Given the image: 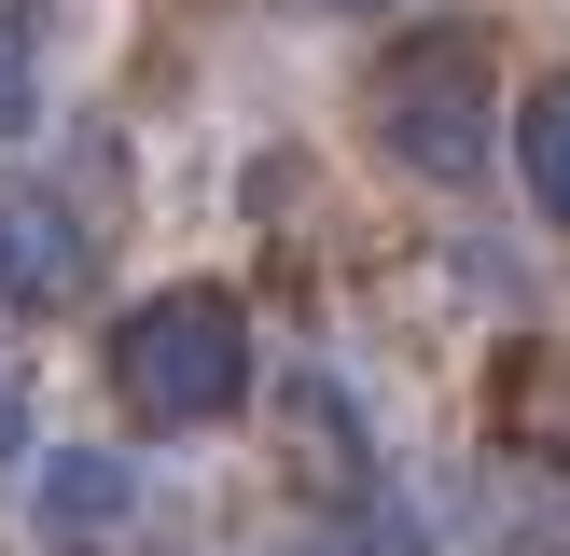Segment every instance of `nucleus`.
Returning <instances> with one entry per match:
<instances>
[{"instance_id":"nucleus-5","label":"nucleus","mask_w":570,"mask_h":556,"mask_svg":"<svg viewBox=\"0 0 570 556\" xmlns=\"http://www.w3.org/2000/svg\"><path fill=\"white\" fill-rule=\"evenodd\" d=\"M515 181H529V209L570 237V83H543V98L515 111Z\"/></svg>"},{"instance_id":"nucleus-8","label":"nucleus","mask_w":570,"mask_h":556,"mask_svg":"<svg viewBox=\"0 0 570 556\" xmlns=\"http://www.w3.org/2000/svg\"><path fill=\"white\" fill-rule=\"evenodd\" d=\"M334 14H390V0H334Z\"/></svg>"},{"instance_id":"nucleus-3","label":"nucleus","mask_w":570,"mask_h":556,"mask_svg":"<svg viewBox=\"0 0 570 556\" xmlns=\"http://www.w3.org/2000/svg\"><path fill=\"white\" fill-rule=\"evenodd\" d=\"M126 515H139V459L126 445H42V543L56 556H98Z\"/></svg>"},{"instance_id":"nucleus-7","label":"nucleus","mask_w":570,"mask_h":556,"mask_svg":"<svg viewBox=\"0 0 570 556\" xmlns=\"http://www.w3.org/2000/svg\"><path fill=\"white\" fill-rule=\"evenodd\" d=\"M14 459H42V445H28V404H14V376H0V473Z\"/></svg>"},{"instance_id":"nucleus-4","label":"nucleus","mask_w":570,"mask_h":556,"mask_svg":"<svg viewBox=\"0 0 570 556\" xmlns=\"http://www.w3.org/2000/svg\"><path fill=\"white\" fill-rule=\"evenodd\" d=\"M83 292V222L56 195H0V306H70Z\"/></svg>"},{"instance_id":"nucleus-2","label":"nucleus","mask_w":570,"mask_h":556,"mask_svg":"<svg viewBox=\"0 0 570 556\" xmlns=\"http://www.w3.org/2000/svg\"><path fill=\"white\" fill-rule=\"evenodd\" d=\"M376 139L417 167V181H445V195H460L473 167H488V139H501L488 42H473V28H417V42L376 70Z\"/></svg>"},{"instance_id":"nucleus-6","label":"nucleus","mask_w":570,"mask_h":556,"mask_svg":"<svg viewBox=\"0 0 570 556\" xmlns=\"http://www.w3.org/2000/svg\"><path fill=\"white\" fill-rule=\"evenodd\" d=\"M42 126V56H28V28H0V139Z\"/></svg>"},{"instance_id":"nucleus-1","label":"nucleus","mask_w":570,"mask_h":556,"mask_svg":"<svg viewBox=\"0 0 570 556\" xmlns=\"http://www.w3.org/2000/svg\"><path fill=\"white\" fill-rule=\"evenodd\" d=\"M111 376H126L139 417L209 431V417L250 404V306L223 292V278H167V292H139L126 320H111Z\"/></svg>"}]
</instances>
